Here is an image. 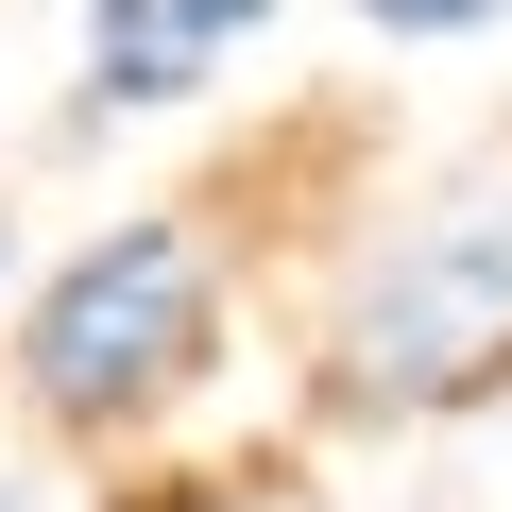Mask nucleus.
Masks as SVG:
<instances>
[{
  "label": "nucleus",
  "instance_id": "nucleus-5",
  "mask_svg": "<svg viewBox=\"0 0 512 512\" xmlns=\"http://www.w3.org/2000/svg\"><path fill=\"white\" fill-rule=\"evenodd\" d=\"M171 35H188V69H222V35H256V0H171Z\"/></svg>",
  "mask_w": 512,
  "mask_h": 512
},
{
  "label": "nucleus",
  "instance_id": "nucleus-2",
  "mask_svg": "<svg viewBox=\"0 0 512 512\" xmlns=\"http://www.w3.org/2000/svg\"><path fill=\"white\" fill-rule=\"evenodd\" d=\"M495 325H512V188L444 205L393 274L359 291V325H342V393H427V376H461Z\"/></svg>",
  "mask_w": 512,
  "mask_h": 512
},
{
  "label": "nucleus",
  "instance_id": "nucleus-3",
  "mask_svg": "<svg viewBox=\"0 0 512 512\" xmlns=\"http://www.w3.org/2000/svg\"><path fill=\"white\" fill-rule=\"evenodd\" d=\"M171 86H205L171 0H86V103H171Z\"/></svg>",
  "mask_w": 512,
  "mask_h": 512
},
{
  "label": "nucleus",
  "instance_id": "nucleus-1",
  "mask_svg": "<svg viewBox=\"0 0 512 512\" xmlns=\"http://www.w3.org/2000/svg\"><path fill=\"white\" fill-rule=\"evenodd\" d=\"M205 359V256H188V222H120V239H86L69 274L35 291V393L52 410H137V393H171Z\"/></svg>",
  "mask_w": 512,
  "mask_h": 512
},
{
  "label": "nucleus",
  "instance_id": "nucleus-4",
  "mask_svg": "<svg viewBox=\"0 0 512 512\" xmlns=\"http://www.w3.org/2000/svg\"><path fill=\"white\" fill-rule=\"evenodd\" d=\"M376 35H478V18H512V0H359Z\"/></svg>",
  "mask_w": 512,
  "mask_h": 512
}]
</instances>
